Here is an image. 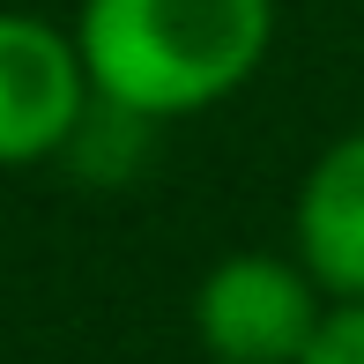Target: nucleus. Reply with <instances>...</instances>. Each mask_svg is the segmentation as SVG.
Wrapping results in <instances>:
<instances>
[{
	"label": "nucleus",
	"mask_w": 364,
	"mask_h": 364,
	"mask_svg": "<svg viewBox=\"0 0 364 364\" xmlns=\"http://www.w3.org/2000/svg\"><path fill=\"white\" fill-rule=\"evenodd\" d=\"M275 0H82L75 53L97 97L141 119H186L253 82Z\"/></svg>",
	"instance_id": "f257e3e1"
},
{
	"label": "nucleus",
	"mask_w": 364,
	"mask_h": 364,
	"mask_svg": "<svg viewBox=\"0 0 364 364\" xmlns=\"http://www.w3.org/2000/svg\"><path fill=\"white\" fill-rule=\"evenodd\" d=\"M193 327L216 364H297L320 327V283L305 260L230 253L193 290Z\"/></svg>",
	"instance_id": "f03ea898"
},
{
	"label": "nucleus",
	"mask_w": 364,
	"mask_h": 364,
	"mask_svg": "<svg viewBox=\"0 0 364 364\" xmlns=\"http://www.w3.org/2000/svg\"><path fill=\"white\" fill-rule=\"evenodd\" d=\"M90 105L75 38L38 15H0V171L60 156Z\"/></svg>",
	"instance_id": "7ed1b4c3"
},
{
	"label": "nucleus",
	"mask_w": 364,
	"mask_h": 364,
	"mask_svg": "<svg viewBox=\"0 0 364 364\" xmlns=\"http://www.w3.org/2000/svg\"><path fill=\"white\" fill-rule=\"evenodd\" d=\"M297 260L320 290L364 297V127L320 149L297 193Z\"/></svg>",
	"instance_id": "20e7f679"
},
{
	"label": "nucleus",
	"mask_w": 364,
	"mask_h": 364,
	"mask_svg": "<svg viewBox=\"0 0 364 364\" xmlns=\"http://www.w3.org/2000/svg\"><path fill=\"white\" fill-rule=\"evenodd\" d=\"M297 364H364V297H342L335 312H320Z\"/></svg>",
	"instance_id": "39448f33"
}]
</instances>
